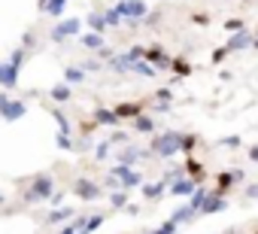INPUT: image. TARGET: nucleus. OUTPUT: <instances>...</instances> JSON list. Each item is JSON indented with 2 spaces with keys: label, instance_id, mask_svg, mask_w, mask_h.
<instances>
[{
  "label": "nucleus",
  "instance_id": "f3484780",
  "mask_svg": "<svg viewBox=\"0 0 258 234\" xmlns=\"http://www.w3.org/2000/svg\"><path fill=\"white\" fill-rule=\"evenodd\" d=\"M70 216H76L73 207H52V213L46 216V225H64Z\"/></svg>",
  "mask_w": 258,
  "mask_h": 234
},
{
  "label": "nucleus",
  "instance_id": "6ab92c4d",
  "mask_svg": "<svg viewBox=\"0 0 258 234\" xmlns=\"http://www.w3.org/2000/svg\"><path fill=\"white\" fill-rule=\"evenodd\" d=\"M121 189H124V192H131V189H143V170H140V167H134L131 173L121 180Z\"/></svg>",
  "mask_w": 258,
  "mask_h": 234
},
{
  "label": "nucleus",
  "instance_id": "423d86ee",
  "mask_svg": "<svg viewBox=\"0 0 258 234\" xmlns=\"http://www.w3.org/2000/svg\"><path fill=\"white\" fill-rule=\"evenodd\" d=\"M79 31H82V19H64L52 28V43H64V40L76 37Z\"/></svg>",
  "mask_w": 258,
  "mask_h": 234
},
{
  "label": "nucleus",
  "instance_id": "58836bf2",
  "mask_svg": "<svg viewBox=\"0 0 258 234\" xmlns=\"http://www.w3.org/2000/svg\"><path fill=\"white\" fill-rule=\"evenodd\" d=\"M124 55L131 58V61H143V58H146V49H143V46H131V49L124 52Z\"/></svg>",
  "mask_w": 258,
  "mask_h": 234
},
{
  "label": "nucleus",
  "instance_id": "0eeeda50",
  "mask_svg": "<svg viewBox=\"0 0 258 234\" xmlns=\"http://www.w3.org/2000/svg\"><path fill=\"white\" fill-rule=\"evenodd\" d=\"M73 195H76L79 201H97V198L103 195V189H100L94 180H88V177H79V180L73 183Z\"/></svg>",
  "mask_w": 258,
  "mask_h": 234
},
{
  "label": "nucleus",
  "instance_id": "ea45409f",
  "mask_svg": "<svg viewBox=\"0 0 258 234\" xmlns=\"http://www.w3.org/2000/svg\"><path fill=\"white\" fill-rule=\"evenodd\" d=\"M195 146H198V137H195V134H182V152L188 155Z\"/></svg>",
  "mask_w": 258,
  "mask_h": 234
},
{
  "label": "nucleus",
  "instance_id": "8fccbe9b",
  "mask_svg": "<svg viewBox=\"0 0 258 234\" xmlns=\"http://www.w3.org/2000/svg\"><path fill=\"white\" fill-rule=\"evenodd\" d=\"M231 177H234V183H246V173L243 170H231Z\"/></svg>",
  "mask_w": 258,
  "mask_h": 234
},
{
  "label": "nucleus",
  "instance_id": "09e8293b",
  "mask_svg": "<svg viewBox=\"0 0 258 234\" xmlns=\"http://www.w3.org/2000/svg\"><path fill=\"white\" fill-rule=\"evenodd\" d=\"M191 22H195V25H210V19H207V16H201V13H198V16H191Z\"/></svg>",
  "mask_w": 258,
  "mask_h": 234
},
{
  "label": "nucleus",
  "instance_id": "39448f33",
  "mask_svg": "<svg viewBox=\"0 0 258 234\" xmlns=\"http://www.w3.org/2000/svg\"><path fill=\"white\" fill-rule=\"evenodd\" d=\"M115 10L124 16V19H134V22H143L149 16V7L143 4V0H118Z\"/></svg>",
  "mask_w": 258,
  "mask_h": 234
},
{
  "label": "nucleus",
  "instance_id": "864d4df0",
  "mask_svg": "<svg viewBox=\"0 0 258 234\" xmlns=\"http://www.w3.org/2000/svg\"><path fill=\"white\" fill-rule=\"evenodd\" d=\"M40 4V13H46V7H49V0H37Z\"/></svg>",
  "mask_w": 258,
  "mask_h": 234
},
{
  "label": "nucleus",
  "instance_id": "c9c22d12",
  "mask_svg": "<svg viewBox=\"0 0 258 234\" xmlns=\"http://www.w3.org/2000/svg\"><path fill=\"white\" fill-rule=\"evenodd\" d=\"M176 228H179V225L167 219V222H164V225H158L155 231H143V234H176Z\"/></svg>",
  "mask_w": 258,
  "mask_h": 234
},
{
  "label": "nucleus",
  "instance_id": "a19ab883",
  "mask_svg": "<svg viewBox=\"0 0 258 234\" xmlns=\"http://www.w3.org/2000/svg\"><path fill=\"white\" fill-rule=\"evenodd\" d=\"M219 146H225V149H237V146H240V137H237V134H234V137H222Z\"/></svg>",
  "mask_w": 258,
  "mask_h": 234
},
{
  "label": "nucleus",
  "instance_id": "a878e982",
  "mask_svg": "<svg viewBox=\"0 0 258 234\" xmlns=\"http://www.w3.org/2000/svg\"><path fill=\"white\" fill-rule=\"evenodd\" d=\"M195 216H198V213H195V210L188 207V201H185V207H176V210H173V216H170V222H176V225H182V222H191Z\"/></svg>",
  "mask_w": 258,
  "mask_h": 234
},
{
  "label": "nucleus",
  "instance_id": "37998d69",
  "mask_svg": "<svg viewBox=\"0 0 258 234\" xmlns=\"http://www.w3.org/2000/svg\"><path fill=\"white\" fill-rule=\"evenodd\" d=\"M225 55H228V49L222 46V49H213V55H210V58H213V64H222V61H225Z\"/></svg>",
  "mask_w": 258,
  "mask_h": 234
},
{
  "label": "nucleus",
  "instance_id": "20e7f679",
  "mask_svg": "<svg viewBox=\"0 0 258 234\" xmlns=\"http://www.w3.org/2000/svg\"><path fill=\"white\" fill-rule=\"evenodd\" d=\"M149 155H152V149H140V146H134V143H124V146L115 149V164H134V167H137V161H143V158H149Z\"/></svg>",
  "mask_w": 258,
  "mask_h": 234
},
{
  "label": "nucleus",
  "instance_id": "cd10ccee",
  "mask_svg": "<svg viewBox=\"0 0 258 234\" xmlns=\"http://www.w3.org/2000/svg\"><path fill=\"white\" fill-rule=\"evenodd\" d=\"M109 152H112V140H109V137H106V140H97V146H94V158H97V161H106Z\"/></svg>",
  "mask_w": 258,
  "mask_h": 234
},
{
  "label": "nucleus",
  "instance_id": "72a5a7b5",
  "mask_svg": "<svg viewBox=\"0 0 258 234\" xmlns=\"http://www.w3.org/2000/svg\"><path fill=\"white\" fill-rule=\"evenodd\" d=\"M225 31H228V34H240V31H246V22H243V19H228V22H225Z\"/></svg>",
  "mask_w": 258,
  "mask_h": 234
},
{
  "label": "nucleus",
  "instance_id": "c85d7f7f",
  "mask_svg": "<svg viewBox=\"0 0 258 234\" xmlns=\"http://www.w3.org/2000/svg\"><path fill=\"white\" fill-rule=\"evenodd\" d=\"M185 177H191L195 183L204 177V164L201 161H195V158H185Z\"/></svg>",
  "mask_w": 258,
  "mask_h": 234
},
{
  "label": "nucleus",
  "instance_id": "ddd939ff",
  "mask_svg": "<svg viewBox=\"0 0 258 234\" xmlns=\"http://www.w3.org/2000/svg\"><path fill=\"white\" fill-rule=\"evenodd\" d=\"M249 46H252V34H249V31L231 34V40L225 43V49H228V52H243V49H249Z\"/></svg>",
  "mask_w": 258,
  "mask_h": 234
},
{
  "label": "nucleus",
  "instance_id": "4c0bfd02",
  "mask_svg": "<svg viewBox=\"0 0 258 234\" xmlns=\"http://www.w3.org/2000/svg\"><path fill=\"white\" fill-rule=\"evenodd\" d=\"M170 100H173V91H170V88H158V91H155V103H158V106H161V103H170Z\"/></svg>",
  "mask_w": 258,
  "mask_h": 234
},
{
  "label": "nucleus",
  "instance_id": "f03ea898",
  "mask_svg": "<svg viewBox=\"0 0 258 234\" xmlns=\"http://www.w3.org/2000/svg\"><path fill=\"white\" fill-rule=\"evenodd\" d=\"M149 149L158 158H173L176 152H182V134L179 131H161V134H155Z\"/></svg>",
  "mask_w": 258,
  "mask_h": 234
},
{
  "label": "nucleus",
  "instance_id": "f257e3e1",
  "mask_svg": "<svg viewBox=\"0 0 258 234\" xmlns=\"http://www.w3.org/2000/svg\"><path fill=\"white\" fill-rule=\"evenodd\" d=\"M52 192H55V177L52 173H37L31 180V186L22 192V198H25V204H40V201H49Z\"/></svg>",
  "mask_w": 258,
  "mask_h": 234
},
{
  "label": "nucleus",
  "instance_id": "7c9ffc66",
  "mask_svg": "<svg viewBox=\"0 0 258 234\" xmlns=\"http://www.w3.org/2000/svg\"><path fill=\"white\" fill-rule=\"evenodd\" d=\"M103 19H106V25H109V28H121V25H124V16H121L115 7H112V10H106V13H103Z\"/></svg>",
  "mask_w": 258,
  "mask_h": 234
},
{
  "label": "nucleus",
  "instance_id": "4be33fe9",
  "mask_svg": "<svg viewBox=\"0 0 258 234\" xmlns=\"http://www.w3.org/2000/svg\"><path fill=\"white\" fill-rule=\"evenodd\" d=\"M127 204H131V192H124V189H115V192L109 195V207H112V210H124Z\"/></svg>",
  "mask_w": 258,
  "mask_h": 234
},
{
  "label": "nucleus",
  "instance_id": "4468645a",
  "mask_svg": "<svg viewBox=\"0 0 258 234\" xmlns=\"http://www.w3.org/2000/svg\"><path fill=\"white\" fill-rule=\"evenodd\" d=\"M167 189H170V186H167L164 180H161V183H143V198H146V201H161V198L167 195Z\"/></svg>",
  "mask_w": 258,
  "mask_h": 234
},
{
  "label": "nucleus",
  "instance_id": "9d476101",
  "mask_svg": "<svg viewBox=\"0 0 258 234\" xmlns=\"http://www.w3.org/2000/svg\"><path fill=\"white\" fill-rule=\"evenodd\" d=\"M195 189H198V183H195L191 177H182V180L170 183L167 195H173V198H191V192H195Z\"/></svg>",
  "mask_w": 258,
  "mask_h": 234
},
{
  "label": "nucleus",
  "instance_id": "1a4fd4ad",
  "mask_svg": "<svg viewBox=\"0 0 258 234\" xmlns=\"http://www.w3.org/2000/svg\"><path fill=\"white\" fill-rule=\"evenodd\" d=\"M146 61L155 67V70H167L173 61L167 58V52H164V46H152V49H146Z\"/></svg>",
  "mask_w": 258,
  "mask_h": 234
},
{
  "label": "nucleus",
  "instance_id": "603ef678",
  "mask_svg": "<svg viewBox=\"0 0 258 234\" xmlns=\"http://www.w3.org/2000/svg\"><path fill=\"white\" fill-rule=\"evenodd\" d=\"M22 43H25V49H31V43H34V34H31V31H28V34H25V40H22Z\"/></svg>",
  "mask_w": 258,
  "mask_h": 234
},
{
  "label": "nucleus",
  "instance_id": "f8f14e48",
  "mask_svg": "<svg viewBox=\"0 0 258 234\" xmlns=\"http://www.w3.org/2000/svg\"><path fill=\"white\" fill-rule=\"evenodd\" d=\"M94 122L103 125V128H115L121 119L115 115V109H109V106H97V109H94Z\"/></svg>",
  "mask_w": 258,
  "mask_h": 234
},
{
  "label": "nucleus",
  "instance_id": "c756f323",
  "mask_svg": "<svg viewBox=\"0 0 258 234\" xmlns=\"http://www.w3.org/2000/svg\"><path fill=\"white\" fill-rule=\"evenodd\" d=\"M67 4H70V0H49V7H46V16H52V19H61Z\"/></svg>",
  "mask_w": 258,
  "mask_h": 234
},
{
  "label": "nucleus",
  "instance_id": "c03bdc74",
  "mask_svg": "<svg viewBox=\"0 0 258 234\" xmlns=\"http://www.w3.org/2000/svg\"><path fill=\"white\" fill-rule=\"evenodd\" d=\"M64 195H67V192H58V189H55V192H52V198H49V201H52V207H61V204H64Z\"/></svg>",
  "mask_w": 258,
  "mask_h": 234
},
{
  "label": "nucleus",
  "instance_id": "2f4dec72",
  "mask_svg": "<svg viewBox=\"0 0 258 234\" xmlns=\"http://www.w3.org/2000/svg\"><path fill=\"white\" fill-rule=\"evenodd\" d=\"M103 222H106V213H94L91 219H85V231H88V234H94Z\"/></svg>",
  "mask_w": 258,
  "mask_h": 234
},
{
  "label": "nucleus",
  "instance_id": "bf43d9fd",
  "mask_svg": "<svg viewBox=\"0 0 258 234\" xmlns=\"http://www.w3.org/2000/svg\"><path fill=\"white\" fill-rule=\"evenodd\" d=\"M255 234H258V231H255Z\"/></svg>",
  "mask_w": 258,
  "mask_h": 234
},
{
  "label": "nucleus",
  "instance_id": "a211bd4d",
  "mask_svg": "<svg viewBox=\"0 0 258 234\" xmlns=\"http://www.w3.org/2000/svg\"><path fill=\"white\" fill-rule=\"evenodd\" d=\"M19 73H22V67H16V64L7 61V64H4V82H0V85H4L7 91L16 88V85H19Z\"/></svg>",
  "mask_w": 258,
  "mask_h": 234
},
{
  "label": "nucleus",
  "instance_id": "5fc2aeb1",
  "mask_svg": "<svg viewBox=\"0 0 258 234\" xmlns=\"http://www.w3.org/2000/svg\"><path fill=\"white\" fill-rule=\"evenodd\" d=\"M252 46H255V49H258V31H255V34H252Z\"/></svg>",
  "mask_w": 258,
  "mask_h": 234
},
{
  "label": "nucleus",
  "instance_id": "de8ad7c7",
  "mask_svg": "<svg viewBox=\"0 0 258 234\" xmlns=\"http://www.w3.org/2000/svg\"><path fill=\"white\" fill-rule=\"evenodd\" d=\"M124 213H127V216H140V204H127Z\"/></svg>",
  "mask_w": 258,
  "mask_h": 234
},
{
  "label": "nucleus",
  "instance_id": "a18cd8bd",
  "mask_svg": "<svg viewBox=\"0 0 258 234\" xmlns=\"http://www.w3.org/2000/svg\"><path fill=\"white\" fill-rule=\"evenodd\" d=\"M246 198H249V201H258V183H249V186H246Z\"/></svg>",
  "mask_w": 258,
  "mask_h": 234
},
{
  "label": "nucleus",
  "instance_id": "f704fd0d",
  "mask_svg": "<svg viewBox=\"0 0 258 234\" xmlns=\"http://www.w3.org/2000/svg\"><path fill=\"white\" fill-rule=\"evenodd\" d=\"M79 67H82L85 73H100V70H103V61H100V58H88V61L79 64Z\"/></svg>",
  "mask_w": 258,
  "mask_h": 234
},
{
  "label": "nucleus",
  "instance_id": "2eb2a0df",
  "mask_svg": "<svg viewBox=\"0 0 258 234\" xmlns=\"http://www.w3.org/2000/svg\"><path fill=\"white\" fill-rule=\"evenodd\" d=\"M79 43H82L88 52H100V49L106 46V37H103V34H94V31H88V34H82V37H79Z\"/></svg>",
  "mask_w": 258,
  "mask_h": 234
},
{
  "label": "nucleus",
  "instance_id": "b1692460",
  "mask_svg": "<svg viewBox=\"0 0 258 234\" xmlns=\"http://www.w3.org/2000/svg\"><path fill=\"white\" fill-rule=\"evenodd\" d=\"M112 109H115L118 119H137V115H140V103H118Z\"/></svg>",
  "mask_w": 258,
  "mask_h": 234
},
{
  "label": "nucleus",
  "instance_id": "79ce46f5",
  "mask_svg": "<svg viewBox=\"0 0 258 234\" xmlns=\"http://www.w3.org/2000/svg\"><path fill=\"white\" fill-rule=\"evenodd\" d=\"M109 140H112V146H124V143H127V134H124V131H112Z\"/></svg>",
  "mask_w": 258,
  "mask_h": 234
},
{
  "label": "nucleus",
  "instance_id": "7ed1b4c3",
  "mask_svg": "<svg viewBox=\"0 0 258 234\" xmlns=\"http://www.w3.org/2000/svg\"><path fill=\"white\" fill-rule=\"evenodd\" d=\"M28 115V103L25 100H16L10 91H0V119L7 122H19Z\"/></svg>",
  "mask_w": 258,
  "mask_h": 234
},
{
  "label": "nucleus",
  "instance_id": "5701e85b",
  "mask_svg": "<svg viewBox=\"0 0 258 234\" xmlns=\"http://www.w3.org/2000/svg\"><path fill=\"white\" fill-rule=\"evenodd\" d=\"M85 22H88V31H94V34H106V31H109V25H106L103 13H91Z\"/></svg>",
  "mask_w": 258,
  "mask_h": 234
},
{
  "label": "nucleus",
  "instance_id": "aec40b11",
  "mask_svg": "<svg viewBox=\"0 0 258 234\" xmlns=\"http://www.w3.org/2000/svg\"><path fill=\"white\" fill-rule=\"evenodd\" d=\"M131 73H137V76H143V79H155V76H158V70H155L146 58H143V61H134V64H131Z\"/></svg>",
  "mask_w": 258,
  "mask_h": 234
},
{
  "label": "nucleus",
  "instance_id": "6e6d98bb",
  "mask_svg": "<svg viewBox=\"0 0 258 234\" xmlns=\"http://www.w3.org/2000/svg\"><path fill=\"white\" fill-rule=\"evenodd\" d=\"M4 204H7V195H4V192H0V207H4Z\"/></svg>",
  "mask_w": 258,
  "mask_h": 234
},
{
  "label": "nucleus",
  "instance_id": "bb28decb",
  "mask_svg": "<svg viewBox=\"0 0 258 234\" xmlns=\"http://www.w3.org/2000/svg\"><path fill=\"white\" fill-rule=\"evenodd\" d=\"M52 119L58 122V131H64V134H70L73 131V122L64 115V109H58V106H52Z\"/></svg>",
  "mask_w": 258,
  "mask_h": 234
},
{
  "label": "nucleus",
  "instance_id": "393cba45",
  "mask_svg": "<svg viewBox=\"0 0 258 234\" xmlns=\"http://www.w3.org/2000/svg\"><path fill=\"white\" fill-rule=\"evenodd\" d=\"M207 195H210V189H204V186H198V189L191 192V198H188V207H191L195 213H201V207H204V201H207Z\"/></svg>",
  "mask_w": 258,
  "mask_h": 234
},
{
  "label": "nucleus",
  "instance_id": "49530a36",
  "mask_svg": "<svg viewBox=\"0 0 258 234\" xmlns=\"http://www.w3.org/2000/svg\"><path fill=\"white\" fill-rule=\"evenodd\" d=\"M76 231H79V228H76L73 222H67V225H64V228H58L55 234H76Z\"/></svg>",
  "mask_w": 258,
  "mask_h": 234
},
{
  "label": "nucleus",
  "instance_id": "e433bc0d",
  "mask_svg": "<svg viewBox=\"0 0 258 234\" xmlns=\"http://www.w3.org/2000/svg\"><path fill=\"white\" fill-rule=\"evenodd\" d=\"M55 146H58V149H73V140H70V134L58 131V134H55Z\"/></svg>",
  "mask_w": 258,
  "mask_h": 234
},
{
  "label": "nucleus",
  "instance_id": "6e6552de",
  "mask_svg": "<svg viewBox=\"0 0 258 234\" xmlns=\"http://www.w3.org/2000/svg\"><path fill=\"white\" fill-rule=\"evenodd\" d=\"M222 210H228V198L210 189V195H207V201H204L201 213H204V216H213V213H222Z\"/></svg>",
  "mask_w": 258,
  "mask_h": 234
},
{
  "label": "nucleus",
  "instance_id": "412c9836",
  "mask_svg": "<svg viewBox=\"0 0 258 234\" xmlns=\"http://www.w3.org/2000/svg\"><path fill=\"white\" fill-rule=\"evenodd\" d=\"M85 79H88V73H85L82 67H76V64H73V67H64V82H67V85H79V82H85Z\"/></svg>",
  "mask_w": 258,
  "mask_h": 234
},
{
  "label": "nucleus",
  "instance_id": "13d9d810",
  "mask_svg": "<svg viewBox=\"0 0 258 234\" xmlns=\"http://www.w3.org/2000/svg\"><path fill=\"white\" fill-rule=\"evenodd\" d=\"M76 234H88V231H85V228H79V231H76Z\"/></svg>",
  "mask_w": 258,
  "mask_h": 234
},
{
  "label": "nucleus",
  "instance_id": "9b49d317",
  "mask_svg": "<svg viewBox=\"0 0 258 234\" xmlns=\"http://www.w3.org/2000/svg\"><path fill=\"white\" fill-rule=\"evenodd\" d=\"M131 128H134L137 134H155V131H158V122H155V115H149V112H140L137 119L131 122Z\"/></svg>",
  "mask_w": 258,
  "mask_h": 234
},
{
  "label": "nucleus",
  "instance_id": "473e14b6",
  "mask_svg": "<svg viewBox=\"0 0 258 234\" xmlns=\"http://www.w3.org/2000/svg\"><path fill=\"white\" fill-rule=\"evenodd\" d=\"M170 70L176 73V79H182V76H188V73H191V64H185V61H179V58H176V61L170 64Z\"/></svg>",
  "mask_w": 258,
  "mask_h": 234
},
{
  "label": "nucleus",
  "instance_id": "3c124183",
  "mask_svg": "<svg viewBox=\"0 0 258 234\" xmlns=\"http://www.w3.org/2000/svg\"><path fill=\"white\" fill-rule=\"evenodd\" d=\"M249 161H255V164H258V143H255V146L249 149Z\"/></svg>",
  "mask_w": 258,
  "mask_h": 234
},
{
  "label": "nucleus",
  "instance_id": "dca6fc26",
  "mask_svg": "<svg viewBox=\"0 0 258 234\" xmlns=\"http://www.w3.org/2000/svg\"><path fill=\"white\" fill-rule=\"evenodd\" d=\"M49 97H52V103H67V100L73 97V85L58 82V85H52V88H49Z\"/></svg>",
  "mask_w": 258,
  "mask_h": 234
},
{
  "label": "nucleus",
  "instance_id": "4d7b16f0",
  "mask_svg": "<svg viewBox=\"0 0 258 234\" xmlns=\"http://www.w3.org/2000/svg\"><path fill=\"white\" fill-rule=\"evenodd\" d=\"M0 82H4V64H0Z\"/></svg>",
  "mask_w": 258,
  "mask_h": 234
}]
</instances>
